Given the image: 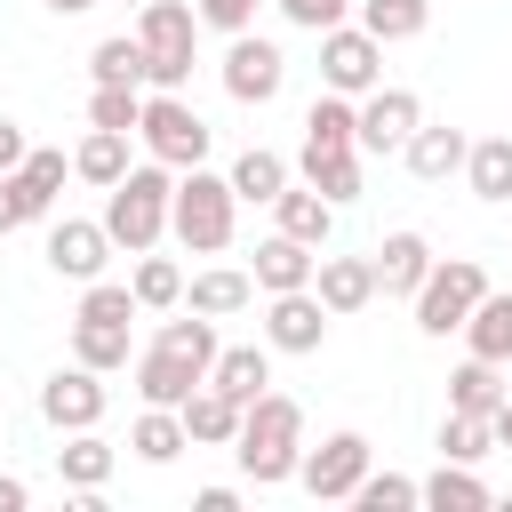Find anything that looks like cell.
I'll return each instance as SVG.
<instances>
[{
	"label": "cell",
	"instance_id": "obj_42",
	"mask_svg": "<svg viewBox=\"0 0 512 512\" xmlns=\"http://www.w3.org/2000/svg\"><path fill=\"white\" fill-rule=\"evenodd\" d=\"M24 176H32L40 192H64V176H72V160H64L56 144H32V152H24Z\"/></svg>",
	"mask_w": 512,
	"mask_h": 512
},
{
	"label": "cell",
	"instance_id": "obj_27",
	"mask_svg": "<svg viewBox=\"0 0 512 512\" xmlns=\"http://www.w3.org/2000/svg\"><path fill=\"white\" fill-rule=\"evenodd\" d=\"M464 352L512 368V288H488V296L472 304V320H464Z\"/></svg>",
	"mask_w": 512,
	"mask_h": 512
},
{
	"label": "cell",
	"instance_id": "obj_18",
	"mask_svg": "<svg viewBox=\"0 0 512 512\" xmlns=\"http://www.w3.org/2000/svg\"><path fill=\"white\" fill-rule=\"evenodd\" d=\"M272 232H288V240H304V248H328V232H336V200H328L320 184H288V192L272 200Z\"/></svg>",
	"mask_w": 512,
	"mask_h": 512
},
{
	"label": "cell",
	"instance_id": "obj_9",
	"mask_svg": "<svg viewBox=\"0 0 512 512\" xmlns=\"http://www.w3.org/2000/svg\"><path fill=\"white\" fill-rule=\"evenodd\" d=\"M368 432H328L320 448H304V464H296V480H304V496H320V504H352V488L368 480Z\"/></svg>",
	"mask_w": 512,
	"mask_h": 512
},
{
	"label": "cell",
	"instance_id": "obj_38",
	"mask_svg": "<svg viewBox=\"0 0 512 512\" xmlns=\"http://www.w3.org/2000/svg\"><path fill=\"white\" fill-rule=\"evenodd\" d=\"M136 120H144V88H120V80L88 88V128H128L136 136Z\"/></svg>",
	"mask_w": 512,
	"mask_h": 512
},
{
	"label": "cell",
	"instance_id": "obj_26",
	"mask_svg": "<svg viewBox=\"0 0 512 512\" xmlns=\"http://www.w3.org/2000/svg\"><path fill=\"white\" fill-rule=\"evenodd\" d=\"M128 448H136V464H176V456L192 448L184 408H152V400H144V416L128 424Z\"/></svg>",
	"mask_w": 512,
	"mask_h": 512
},
{
	"label": "cell",
	"instance_id": "obj_10",
	"mask_svg": "<svg viewBox=\"0 0 512 512\" xmlns=\"http://www.w3.org/2000/svg\"><path fill=\"white\" fill-rule=\"evenodd\" d=\"M216 80H224V96H232V104H272V96L288 88V56H280L264 32H232V48H224Z\"/></svg>",
	"mask_w": 512,
	"mask_h": 512
},
{
	"label": "cell",
	"instance_id": "obj_32",
	"mask_svg": "<svg viewBox=\"0 0 512 512\" xmlns=\"http://www.w3.org/2000/svg\"><path fill=\"white\" fill-rule=\"evenodd\" d=\"M224 176H232V192H240V200H256V208H272V200L296 184V176H288V160H280V152H264V144H248Z\"/></svg>",
	"mask_w": 512,
	"mask_h": 512
},
{
	"label": "cell",
	"instance_id": "obj_20",
	"mask_svg": "<svg viewBox=\"0 0 512 512\" xmlns=\"http://www.w3.org/2000/svg\"><path fill=\"white\" fill-rule=\"evenodd\" d=\"M240 416H248V400H232L224 384H200V392L184 400V432H192V448H232V440H240Z\"/></svg>",
	"mask_w": 512,
	"mask_h": 512
},
{
	"label": "cell",
	"instance_id": "obj_14",
	"mask_svg": "<svg viewBox=\"0 0 512 512\" xmlns=\"http://www.w3.org/2000/svg\"><path fill=\"white\" fill-rule=\"evenodd\" d=\"M416 128H424L416 88H368L360 96V152H400Z\"/></svg>",
	"mask_w": 512,
	"mask_h": 512
},
{
	"label": "cell",
	"instance_id": "obj_21",
	"mask_svg": "<svg viewBox=\"0 0 512 512\" xmlns=\"http://www.w3.org/2000/svg\"><path fill=\"white\" fill-rule=\"evenodd\" d=\"M112 464H120V448L88 424V432H64V448H56V480L64 488H80V496H96L104 480H112Z\"/></svg>",
	"mask_w": 512,
	"mask_h": 512
},
{
	"label": "cell",
	"instance_id": "obj_1",
	"mask_svg": "<svg viewBox=\"0 0 512 512\" xmlns=\"http://www.w3.org/2000/svg\"><path fill=\"white\" fill-rule=\"evenodd\" d=\"M216 352H224V344H216V320L184 304V320H160L152 344L136 352V400H152V408H184V400L208 384Z\"/></svg>",
	"mask_w": 512,
	"mask_h": 512
},
{
	"label": "cell",
	"instance_id": "obj_17",
	"mask_svg": "<svg viewBox=\"0 0 512 512\" xmlns=\"http://www.w3.org/2000/svg\"><path fill=\"white\" fill-rule=\"evenodd\" d=\"M312 272H320V248H304V240H288V232H272V240H256V264H248V280H256L264 296H288V288H312Z\"/></svg>",
	"mask_w": 512,
	"mask_h": 512
},
{
	"label": "cell",
	"instance_id": "obj_28",
	"mask_svg": "<svg viewBox=\"0 0 512 512\" xmlns=\"http://www.w3.org/2000/svg\"><path fill=\"white\" fill-rule=\"evenodd\" d=\"M72 360L96 368V376L128 368V320H88V312H72Z\"/></svg>",
	"mask_w": 512,
	"mask_h": 512
},
{
	"label": "cell",
	"instance_id": "obj_40",
	"mask_svg": "<svg viewBox=\"0 0 512 512\" xmlns=\"http://www.w3.org/2000/svg\"><path fill=\"white\" fill-rule=\"evenodd\" d=\"M192 8H200V24H208V32H224V40H232V32H256V8H272V0H192Z\"/></svg>",
	"mask_w": 512,
	"mask_h": 512
},
{
	"label": "cell",
	"instance_id": "obj_44",
	"mask_svg": "<svg viewBox=\"0 0 512 512\" xmlns=\"http://www.w3.org/2000/svg\"><path fill=\"white\" fill-rule=\"evenodd\" d=\"M32 504V480H16V472H0V512H24Z\"/></svg>",
	"mask_w": 512,
	"mask_h": 512
},
{
	"label": "cell",
	"instance_id": "obj_15",
	"mask_svg": "<svg viewBox=\"0 0 512 512\" xmlns=\"http://www.w3.org/2000/svg\"><path fill=\"white\" fill-rule=\"evenodd\" d=\"M464 152H472V136L448 128V120H424V128L400 144V160H408L416 184H448V176H464Z\"/></svg>",
	"mask_w": 512,
	"mask_h": 512
},
{
	"label": "cell",
	"instance_id": "obj_16",
	"mask_svg": "<svg viewBox=\"0 0 512 512\" xmlns=\"http://www.w3.org/2000/svg\"><path fill=\"white\" fill-rule=\"evenodd\" d=\"M432 264H440V256H432L424 232H384V240H376V296H416Z\"/></svg>",
	"mask_w": 512,
	"mask_h": 512
},
{
	"label": "cell",
	"instance_id": "obj_23",
	"mask_svg": "<svg viewBox=\"0 0 512 512\" xmlns=\"http://www.w3.org/2000/svg\"><path fill=\"white\" fill-rule=\"evenodd\" d=\"M184 304H192V312H208V320H232V312H248V304H256V280H248V272H232V264H208V272H192V280H184Z\"/></svg>",
	"mask_w": 512,
	"mask_h": 512
},
{
	"label": "cell",
	"instance_id": "obj_30",
	"mask_svg": "<svg viewBox=\"0 0 512 512\" xmlns=\"http://www.w3.org/2000/svg\"><path fill=\"white\" fill-rule=\"evenodd\" d=\"M464 184H472V200H512V136H472V152H464Z\"/></svg>",
	"mask_w": 512,
	"mask_h": 512
},
{
	"label": "cell",
	"instance_id": "obj_29",
	"mask_svg": "<svg viewBox=\"0 0 512 512\" xmlns=\"http://www.w3.org/2000/svg\"><path fill=\"white\" fill-rule=\"evenodd\" d=\"M208 384H224L232 400L272 392V344H224V352H216V368H208Z\"/></svg>",
	"mask_w": 512,
	"mask_h": 512
},
{
	"label": "cell",
	"instance_id": "obj_39",
	"mask_svg": "<svg viewBox=\"0 0 512 512\" xmlns=\"http://www.w3.org/2000/svg\"><path fill=\"white\" fill-rule=\"evenodd\" d=\"M352 504H360V512H408V504H424V480H408V472H376V464H368V480L352 488Z\"/></svg>",
	"mask_w": 512,
	"mask_h": 512
},
{
	"label": "cell",
	"instance_id": "obj_49",
	"mask_svg": "<svg viewBox=\"0 0 512 512\" xmlns=\"http://www.w3.org/2000/svg\"><path fill=\"white\" fill-rule=\"evenodd\" d=\"M504 208H512V200H504Z\"/></svg>",
	"mask_w": 512,
	"mask_h": 512
},
{
	"label": "cell",
	"instance_id": "obj_7",
	"mask_svg": "<svg viewBox=\"0 0 512 512\" xmlns=\"http://www.w3.org/2000/svg\"><path fill=\"white\" fill-rule=\"evenodd\" d=\"M480 296H488V272H480L472 256H448V264L424 272V288H416L408 304H416V328H424V336H464V320H472Z\"/></svg>",
	"mask_w": 512,
	"mask_h": 512
},
{
	"label": "cell",
	"instance_id": "obj_37",
	"mask_svg": "<svg viewBox=\"0 0 512 512\" xmlns=\"http://www.w3.org/2000/svg\"><path fill=\"white\" fill-rule=\"evenodd\" d=\"M360 24L376 40H416L432 24V0H360Z\"/></svg>",
	"mask_w": 512,
	"mask_h": 512
},
{
	"label": "cell",
	"instance_id": "obj_11",
	"mask_svg": "<svg viewBox=\"0 0 512 512\" xmlns=\"http://www.w3.org/2000/svg\"><path fill=\"white\" fill-rule=\"evenodd\" d=\"M104 264H112V232H104V216H64V224H48V272L56 280H104Z\"/></svg>",
	"mask_w": 512,
	"mask_h": 512
},
{
	"label": "cell",
	"instance_id": "obj_4",
	"mask_svg": "<svg viewBox=\"0 0 512 512\" xmlns=\"http://www.w3.org/2000/svg\"><path fill=\"white\" fill-rule=\"evenodd\" d=\"M232 224H240V192H232V176L184 168V176H176V200H168V232H176L192 256H216V248H232Z\"/></svg>",
	"mask_w": 512,
	"mask_h": 512
},
{
	"label": "cell",
	"instance_id": "obj_19",
	"mask_svg": "<svg viewBox=\"0 0 512 512\" xmlns=\"http://www.w3.org/2000/svg\"><path fill=\"white\" fill-rule=\"evenodd\" d=\"M312 288H320V304L344 320V312L376 304V256H328V248H320V272H312Z\"/></svg>",
	"mask_w": 512,
	"mask_h": 512
},
{
	"label": "cell",
	"instance_id": "obj_34",
	"mask_svg": "<svg viewBox=\"0 0 512 512\" xmlns=\"http://www.w3.org/2000/svg\"><path fill=\"white\" fill-rule=\"evenodd\" d=\"M424 504H432V512H480V504H488V480H480L472 464H448V456H440V472L424 480Z\"/></svg>",
	"mask_w": 512,
	"mask_h": 512
},
{
	"label": "cell",
	"instance_id": "obj_22",
	"mask_svg": "<svg viewBox=\"0 0 512 512\" xmlns=\"http://www.w3.org/2000/svg\"><path fill=\"white\" fill-rule=\"evenodd\" d=\"M360 160H368L360 144H344V152H320V144H304V152H296V176H304V184H320L336 208H352V200H360Z\"/></svg>",
	"mask_w": 512,
	"mask_h": 512
},
{
	"label": "cell",
	"instance_id": "obj_45",
	"mask_svg": "<svg viewBox=\"0 0 512 512\" xmlns=\"http://www.w3.org/2000/svg\"><path fill=\"white\" fill-rule=\"evenodd\" d=\"M16 224H24V208H16V168H8L0 176V232H16Z\"/></svg>",
	"mask_w": 512,
	"mask_h": 512
},
{
	"label": "cell",
	"instance_id": "obj_48",
	"mask_svg": "<svg viewBox=\"0 0 512 512\" xmlns=\"http://www.w3.org/2000/svg\"><path fill=\"white\" fill-rule=\"evenodd\" d=\"M120 8H144V0H120Z\"/></svg>",
	"mask_w": 512,
	"mask_h": 512
},
{
	"label": "cell",
	"instance_id": "obj_47",
	"mask_svg": "<svg viewBox=\"0 0 512 512\" xmlns=\"http://www.w3.org/2000/svg\"><path fill=\"white\" fill-rule=\"evenodd\" d=\"M40 8H56V16H88L96 0H40Z\"/></svg>",
	"mask_w": 512,
	"mask_h": 512
},
{
	"label": "cell",
	"instance_id": "obj_43",
	"mask_svg": "<svg viewBox=\"0 0 512 512\" xmlns=\"http://www.w3.org/2000/svg\"><path fill=\"white\" fill-rule=\"evenodd\" d=\"M24 152H32V144H24V128L0 112V176H8V168H24Z\"/></svg>",
	"mask_w": 512,
	"mask_h": 512
},
{
	"label": "cell",
	"instance_id": "obj_24",
	"mask_svg": "<svg viewBox=\"0 0 512 512\" xmlns=\"http://www.w3.org/2000/svg\"><path fill=\"white\" fill-rule=\"evenodd\" d=\"M504 392H512L504 360H480V352H464V368L448 376V408H464V416H496Z\"/></svg>",
	"mask_w": 512,
	"mask_h": 512
},
{
	"label": "cell",
	"instance_id": "obj_31",
	"mask_svg": "<svg viewBox=\"0 0 512 512\" xmlns=\"http://www.w3.org/2000/svg\"><path fill=\"white\" fill-rule=\"evenodd\" d=\"M304 144H320V152H344V144H360V96H312V112H304Z\"/></svg>",
	"mask_w": 512,
	"mask_h": 512
},
{
	"label": "cell",
	"instance_id": "obj_8",
	"mask_svg": "<svg viewBox=\"0 0 512 512\" xmlns=\"http://www.w3.org/2000/svg\"><path fill=\"white\" fill-rule=\"evenodd\" d=\"M320 88H336V96L384 88V40L368 24H328L320 32Z\"/></svg>",
	"mask_w": 512,
	"mask_h": 512
},
{
	"label": "cell",
	"instance_id": "obj_25",
	"mask_svg": "<svg viewBox=\"0 0 512 512\" xmlns=\"http://www.w3.org/2000/svg\"><path fill=\"white\" fill-rule=\"evenodd\" d=\"M128 168H136V160H128V128H88V136H80V152H72V176H80V184H96V192H112Z\"/></svg>",
	"mask_w": 512,
	"mask_h": 512
},
{
	"label": "cell",
	"instance_id": "obj_12",
	"mask_svg": "<svg viewBox=\"0 0 512 512\" xmlns=\"http://www.w3.org/2000/svg\"><path fill=\"white\" fill-rule=\"evenodd\" d=\"M328 304L320 288H288V296H264V344L272 352H320L328 344Z\"/></svg>",
	"mask_w": 512,
	"mask_h": 512
},
{
	"label": "cell",
	"instance_id": "obj_46",
	"mask_svg": "<svg viewBox=\"0 0 512 512\" xmlns=\"http://www.w3.org/2000/svg\"><path fill=\"white\" fill-rule=\"evenodd\" d=\"M488 424H496V448H512V392H504V408H496Z\"/></svg>",
	"mask_w": 512,
	"mask_h": 512
},
{
	"label": "cell",
	"instance_id": "obj_35",
	"mask_svg": "<svg viewBox=\"0 0 512 512\" xmlns=\"http://www.w3.org/2000/svg\"><path fill=\"white\" fill-rule=\"evenodd\" d=\"M88 72H96V80H120V88H144V40H136V32L96 40V48H88Z\"/></svg>",
	"mask_w": 512,
	"mask_h": 512
},
{
	"label": "cell",
	"instance_id": "obj_36",
	"mask_svg": "<svg viewBox=\"0 0 512 512\" xmlns=\"http://www.w3.org/2000/svg\"><path fill=\"white\" fill-rule=\"evenodd\" d=\"M488 448H496V424H488V416H464V408L440 416V456H448V464H480Z\"/></svg>",
	"mask_w": 512,
	"mask_h": 512
},
{
	"label": "cell",
	"instance_id": "obj_3",
	"mask_svg": "<svg viewBox=\"0 0 512 512\" xmlns=\"http://www.w3.org/2000/svg\"><path fill=\"white\" fill-rule=\"evenodd\" d=\"M168 200H176V168L136 160V168L104 192V232H112V248H128V256L160 248V232H168Z\"/></svg>",
	"mask_w": 512,
	"mask_h": 512
},
{
	"label": "cell",
	"instance_id": "obj_2",
	"mask_svg": "<svg viewBox=\"0 0 512 512\" xmlns=\"http://www.w3.org/2000/svg\"><path fill=\"white\" fill-rule=\"evenodd\" d=\"M232 456H240V472H248L256 488L296 480V464H304V408H296L288 392H256V400H248V416H240Z\"/></svg>",
	"mask_w": 512,
	"mask_h": 512
},
{
	"label": "cell",
	"instance_id": "obj_41",
	"mask_svg": "<svg viewBox=\"0 0 512 512\" xmlns=\"http://www.w3.org/2000/svg\"><path fill=\"white\" fill-rule=\"evenodd\" d=\"M272 8H280L296 32H328V24H344V16H352V0H272Z\"/></svg>",
	"mask_w": 512,
	"mask_h": 512
},
{
	"label": "cell",
	"instance_id": "obj_33",
	"mask_svg": "<svg viewBox=\"0 0 512 512\" xmlns=\"http://www.w3.org/2000/svg\"><path fill=\"white\" fill-rule=\"evenodd\" d=\"M128 288H136V304H144V312H176V304H184V264L144 248V256H136V272H128Z\"/></svg>",
	"mask_w": 512,
	"mask_h": 512
},
{
	"label": "cell",
	"instance_id": "obj_6",
	"mask_svg": "<svg viewBox=\"0 0 512 512\" xmlns=\"http://www.w3.org/2000/svg\"><path fill=\"white\" fill-rule=\"evenodd\" d=\"M136 144L160 160V168H200L208 160V120L192 112L184 88H144V120H136Z\"/></svg>",
	"mask_w": 512,
	"mask_h": 512
},
{
	"label": "cell",
	"instance_id": "obj_5",
	"mask_svg": "<svg viewBox=\"0 0 512 512\" xmlns=\"http://www.w3.org/2000/svg\"><path fill=\"white\" fill-rule=\"evenodd\" d=\"M136 40H144V88H184L192 80V48H200V8L144 0L136 8Z\"/></svg>",
	"mask_w": 512,
	"mask_h": 512
},
{
	"label": "cell",
	"instance_id": "obj_13",
	"mask_svg": "<svg viewBox=\"0 0 512 512\" xmlns=\"http://www.w3.org/2000/svg\"><path fill=\"white\" fill-rule=\"evenodd\" d=\"M104 408H112V392H104V376L80 368V360L40 384V416H48L56 432H88V424H104Z\"/></svg>",
	"mask_w": 512,
	"mask_h": 512
}]
</instances>
